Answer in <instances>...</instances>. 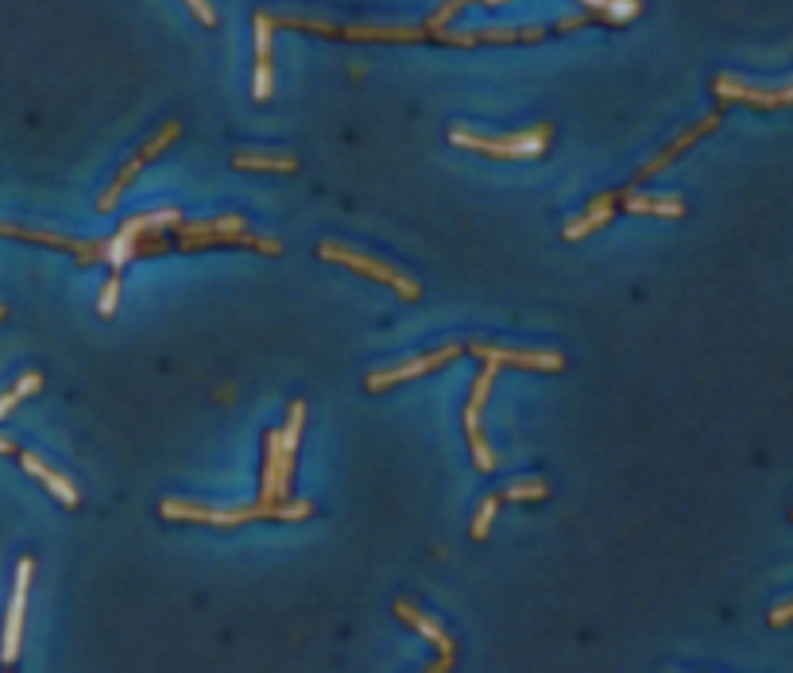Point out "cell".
<instances>
[{"label":"cell","instance_id":"1","mask_svg":"<svg viewBox=\"0 0 793 673\" xmlns=\"http://www.w3.org/2000/svg\"><path fill=\"white\" fill-rule=\"evenodd\" d=\"M159 515L171 522H205V527H244V522H307L314 515L310 500H287V503H248V507H205V503L187 500H163Z\"/></svg>","mask_w":793,"mask_h":673},{"label":"cell","instance_id":"2","mask_svg":"<svg viewBox=\"0 0 793 673\" xmlns=\"http://www.w3.org/2000/svg\"><path fill=\"white\" fill-rule=\"evenodd\" d=\"M307 402L295 399L287 410V426L264 437V477H260V503H287L295 488V460H299Z\"/></svg>","mask_w":793,"mask_h":673},{"label":"cell","instance_id":"3","mask_svg":"<svg viewBox=\"0 0 793 673\" xmlns=\"http://www.w3.org/2000/svg\"><path fill=\"white\" fill-rule=\"evenodd\" d=\"M449 144L465 147V152L488 155V159H542L554 144V124H534V129L512 132V136H480V132H469L461 124L449 129Z\"/></svg>","mask_w":793,"mask_h":673},{"label":"cell","instance_id":"4","mask_svg":"<svg viewBox=\"0 0 793 673\" xmlns=\"http://www.w3.org/2000/svg\"><path fill=\"white\" fill-rule=\"evenodd\" d=\"M279 27L295 32H314L325 39H349V44H426V32L410 24H329V20H307V16H283Z\"/></svg>","mask_w":793,"mask_h":673},{"label":"cell","instance_id":"5","mask_svg":"<svg viewBox=\"0 0 793 673\" xmlns=\"http://www.w3.org/2000/svg\"><path fill=\"white\" fill-rule=\"evenodd\" d=\"M317 260H325V264H345L349 272H360L364 279H375V283H387V287L399 295V299L407 302H419L422 299V287L419 279L410 272H399V267L384 264V260L368 256V252H357V248L341 244V240H322L317 244Z\"/></svg>","mask_w":793,"mask_h":673},{"label":"cell","instance_id":"6","mask_svg":"<svg viewBox=\"0 0 793 673\" xmlns=\"http://www.w3.org/2000/svg\"><path fill=\"white\" fill-rule=\"evenodd\" d=\"M179 225H182L179 209H152V214L129 217V221L120 225V229L112 232L109 240H105V264H109V272L120 275L124 267L132 264L140 240H147V237H167V229H179Z\"/></svg>","mask_w":793,"mask_h":673},{"label":"cell","instance_id":"7","mask_svg":"<svg viewBox=\"0 0 793 673\" xmlns=\"http://www.w3.org/2000/svg\"><path fill=\"white\" fill-rule=\"evenodd\" d=\"M495 372H500V368H492V364L480 368V375L472 380L469 402H465V414H461L465 437H469V449H472V465H477L480 472H492L495 469V453H492V445H488L484 430H480V414H484L488 395H492V387H495Z\"/></svg>","mask_w":793,"mask_h":673},{"label":"cell","instance_id":"8","mask_svg":"<svg viewBox=\"0 0 793 673\" xmlns=\"http://www.w3.org/2000/svg\"><path fill=\"white\" fill-rule=\"evenodd\" d=\"M461 352H465L461 341H449V345H442V349L426 352V357H414V360H402V364L380 368V372L368 375L364 384H368V392H387V387H399V384H407V380H419V375H430V372H437V368L453 364Z\"/></svg>","mask_w":793,"mask_h":673},{"label":"cell","instance_id":"9","mask_svg":"<svg viewBox=\"0 0 793 673\" xmlns=\"http://www.w3.org/2000/svg\"><path fill=\"white\" fill-rule=\"evenodd\" d=\"M465 349L492 368H522V372H562L565 357L557 349H504V345L469 341Z\"/></svg>","mask_w":793,"mask_h":673},{"label":"cell","instance_id":"10","mask_svg":"<svg viewBox=\"0 0 793 673\" xmlns=\"http://www.w3.org/2000/svg\"><path fill=\"white\" fill-rule=\"evenodd\" d=\"M712 94L728 105H755V109H790L793 101V89L790 86H755L747 77H735V74H717L712 77Z\"/></svg>","mask_w":793,"mask_h":673},{"label":"cell","instance_id":"11","mask_svg":"<svg viewBox=\"0 0 793 673\" xmlns=\"http://www.w3.org/2000/svg\"><path fill=\"white\" fill-rule=\"evenodd\" d=\"M32 569H35L32 557H20L16 588H12V604H9V615H4V639H0V662H4V670H9V665H16V658H20V639H24V615H27V592H32Z\"/></svg>","mask_w":793,"mask_h":673},{"label":"cell","instance_id":"12","mask_svg":"<svg viewBox=\"0 0 793 673\" xmlns=\"http://www.w3.org/2000/svg\"><path fill=\"white\" fill-rule=\"evenodd\" d=\"M0 237L27 240V244H47V248H59V252H70V256L77 260V267L101 264V260H105V240H74V237H59V232H47V229H27V225H9V221H0Z\"/></svg>","mask_w":793,"mask_h":673},{"label":"cell","instance_id":"13","mask_svg":"<svg viewBox=\"0 0 793 673\" xmlns=\"http://www.w3.org/2000/svg\"><path fill=\"white\" fill-rule=\"evenodd\" d=\"M554 27H480V32H437L434 44L445 47H484V44H542L550 39Z\"/></svg>","mask_w":793,"mask_h":673},{"label":"cell","instance_id":"14","mask_svg":"<svg viewBox=\"0 0 793 673\" xmlns=\"http://www.w3.org/2000/svg\"><path fill=\"white\" fill-rule=\"evenodd\" d=\"M720 120H724V112H712V117L697 120V124H693V129H685L682 136H674V140H670V144L662 147V152L654 155V159H650V163H642L639 171H635V179L627 182V187H623V190H635V187H642V182H647V179H654L658 171H665V167H670V163H674L682 152H689V147L697 144V140L712 136V132L720 129Z\"/></svg>","mask_w":793,"mask_h":673},{"label":"cell","instance_id":"15","mask_svg":"<svg viewBox=\"0 0 793 673\" xmlns=\"http://www.w3.org/2000/svg\"><path fill=\"white\" fill-rule=\"evenodd\" d=\"M279 32L272 12H256L252 16V39H256V74H252V97L267 101L275 94V59H272V39Z\"/></svg>","mask_w":793,"mask_h":673},{"label":"cell","instance_id":"16","mask_svg":"<svg viewBox=\"0 0 793 673\" xmlns=\"http://www.w3.org/2000/svg\"><path fill=\"white\" fill-rule=\"evenodd\" d=\"M395 615H399L407 627H414L422 635V639L430 642V647L437 650L442 658H457V639H453L449 630L442 627V623L434 620V615H426V612H419V608L410 604V600H395Z\"/></svg>","mask_w":793,"mask_h":673},{"label":"cell","instance_id":"17","mask_svg":"<svg viewBox=\"0 0 793 673\" xmlns=\"http://www.w3.org/2000/svg\"><path fill=\"white\" fill-rule=\"evenodd\" d=\"M615 214H620V190H608V194L592 197L589 209H585V214H580V217L565 221L562 240H585V237H592V232L604 229V225L612 221Z\"/></svg>","mask_w":793,"mask_h":673},{"label":"cell","instance_id":"18","mask_svg":"<svg viewBox=\"0 0 793 673\" xmlns=\"http://www.w3.org/2000/svg\"><path fill=\"white\" fill-rule=\"evenodd\" d=\"M620 205L635 217H665V221L685 217V202L677 194H639V190H620Z\"/></svg>","mask_w":793,"mask_h":673},{"label":"cell","instance_id":"19","mask_svg":"<svg viewBox=\"0 0 793 673\" xmlns=\"http://www.w3.org/2000/svg\"><path fill=\"white\" fill-rule=\"evenodd\" d=\"M16 457H20V465H24V472H32L35 480H44V484H47V492H51L55 500H62V503H67L70 512H74L77 503H82V495H77V488L70 484V480L62 477V472H55L44 457H35V453H27V449H20Z\"/></svg>","mask_w":793,"mask_h":673},{"label":"cell","instance_id":"20","mask_svg":"<svg viewBox=\"0 0 793 673\" xmlns=\"http://www.w3.org/2000/svg\"><path fill=\"white\" fill-rule=\"evenodd\" d=\"M237 171H272V175H295L299 155L295 152H237L232 155Z\"/></svg>","mask_w":793,"mask_h":673},{"label":"cell","instance_id":"21","mask_svg":"<svg viewBox=\"0 0 793 673\" xmlns=\"http://www.w3.org/2000/svg\"><path fill=\"white\" fill-rule=\"evenodd\" d=\"M580 12L589 20H600V24H608V27H623L627 20L642 16V4L639 0H592V4H585Z\"/></svg>","mask_w":793,"mask_h":673},{"label":"cell","instance_id":"22","mask_svg":"<svg viewBox=\"0 0 793 673\" xmlns=\"http://www.w3.org/2000/svg\"><path fill=\"white\" fill-rule=\"evenodd\" d=\"M144 167H147V163L140 159V155H132V159L117 171V179H112L109 187L101 190V197H97V214H112V209H117V202H120V194H124V190L136 182V175L144 171Z\"/></svg>","mask_w":793,"mask_h":673},{"label":"cell","instance_id":"23","mask_svg":"<svg viewBox=\"0 0 793 673\" xmlns=\"http://www.w3.org/2000/svg\"><path fill=\"white\" fill-rule=\"evenodd\" d=\"M44 384H47L44 372H24V375H20L16 384H12L9 392L0 395V422H4V418H9L12 410L20 407V402H27V399H32V395L44 392Z\"/></svg>","mask_w":793,"mask_h":673},{"label":"cell","instance_id":"24","mask_svg":"<svg viewBox=\"0 0 793 673\" xmlns=\"http://www.w3.org/2000/svg\"><path fill=\"white\" fill-rule=\"evenodd\" d=\"M500 492L495 495H484L480 500V507H477V519H472V527H469V534H472V542H484L488 534H492V522H495V512H500Z\"/></svg>","mask_w":793,"mask_h":673},{"label":"cell","instance_id":"25","mask_svg":"<svg viewBox=\"0 0 793 673\" xmlns=\"http://www.w3.org/2000/svg\"><path fill=\"white\" fill-rule=\"evenodd\" d=\"M550 484L546 480H515L512 488L500 492V500H512V503H534V500H546Z\"/></svg>","mask_w":793,"mask_h":673},{"label":"cell","instance_id":"26","mask_svg":"<svg viewBox=\"0 0 793 673\" xmlns=\"http://www.w3.org/2000/svg\"><path fill=\"white\" fill-rule=\"evenodd\" d=\"M461 12H465V0H453V4H442V9H437L434 16H430L426 24H422L426 39H434L437 32H445V27H449V20H453V16H461Z\"/></svg>","mask_w":793,"mask_h":673},{"label":"cell","instance_id":"27","mask_svg":"<svg viewBox=\"0 0 793 673\" xmlns=\"http://www.w3.org/2000/svg\"><path fill=\"white\" fill-rule=\"evenodd\" d=\"M117 302H120V275H109V283H105L101 295H97V314L112 317L117 314Z\"/></svg>","mask_w":793,"mask_h":673},{"label":"cell","instance_id":"28","mask_svg":"<svg viewBox=\"0 0 793 673\" xmlns=\"http://www.w3.org/2000/svg\"><path fill=\"white\" fill-rule=\"evenodd\" d=\"M187 9H190V16L202 20V27H209V32H214V27H217V12H214V4H205V0H190Z\"/></svg>","mask_w":793,"mask_h":673},{"label":"cell","instance_id":"29","mask_svg":"<svg viewBox=\"0 0 793 673\" xmlns=\"http://www.w3.org/2000/svg\"><path fill=\"white\" fill-rule=\"evenodd\" d=\"M790 620H793V604H790V600H782V604L770 612V627H785Z\"/></svg>","mask_w":793,"mask_h":673},{"label":"cell","instance_id":"30","mask_svg":"<svg viewBox=\"0 0 793 673\" xmlns=\"http://www.w3.org/2000/svg\"><path fill=\"white\" fill-rule=\"evenodd\" d=\"M453 662H457V658H437V662L430 665L426 673H449V670H453Z\"/></svg>","mask_w":793,"mask_h":673},{"label":"cell","instance_id":"31","mask_svg":"<svg viewBox=\"0 0 793 673\" xmlns=\"http://www.w3.org/2000/svg\"><path fill=\"white\" fill-rule=\"evenodd\" d=\"M0 453H20V445L9 434H0Z\"/></svg>","mask_w":793,"mask_h":673}]
</instances>
